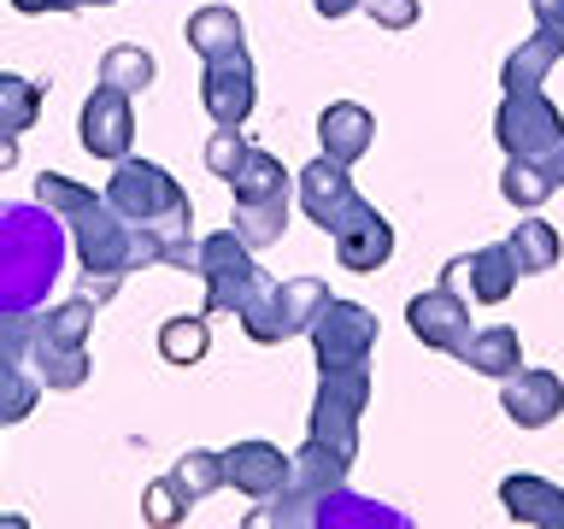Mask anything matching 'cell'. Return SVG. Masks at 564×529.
<instances>
[{"instance_id":"60d3db41","label":"cell","mask_w":564,"mask_h":529,"mask_svg":"<svg viewBox=\"0 0 564 529\" xmlns=\"http://www.w3.org/2000/svg\"><path fill=\"white\" fill-rule=\"evenodd\" d=\"M546 171H553V183L564 188V141H558V148H553V153H546Z\"/></svg>"},{"instance_id":"8d00e7d4","label":"cell","mask_w":564,"mask_h":529,"mask_svg":"<svg viewBox=\"0 0 564 529\" xmlns=\"http://www.w3.org/2000/svg\"><path fill=\"white\" fill-rule=\"evenodd\" d=\"M118 282H123V277H100V271H83V289H77V294H83V300H95V306H106V300L118 294Z\"/></svg>"},{"instance_id":"f546056e","label":"cell","mask_w":564,"mask_h":529,"mask_svg":"<svg viewBox=\"0 0 564 529\" xmlns=\"http://www.w3.org/2000/svg\"><path fill=\"white\" fill-rule=\"evenodd\" d=\"M35 112H42V83L18 77V71H0V130L7 136H24Z\"/></svg>"},{"instance_id":"5b68a950","label":"cell","mask_w":564,"mask_h":529,"mask_svg":"<svg viewBox=\"0 0 564 529\" xmlns=\"http://www.w3.org/2000/svg\"><path fill=\"white\" fill-rule=\"evenodd\" d=\"M329 306V282L324 277H289V282H264L253 294V306L241 312V330L247 342L259 347H276L289 335H306L312 317Z\"/></svg>"},{"instance_id":"2e32d148","label":"cell","mask_w":564,"mask_h":529,"mask_svg":"<svg viewBox=\"0 0 564 529\" xmlns=\"http://www.w3.org/2000/svg\"><path fill=\"white\" fill-rule=\"evenodd\" d=\"M458 277H470V294L482 300V306H500V300L518 289V259H511V247L506 241H494V247H476V253L465 259H453L447 271H441V282H458Z\"/></svg>"},{"instance_id":"1f68e13d","label":"cell","mask_w":564,"mask_h":529,"mask_svg":"<svg viewBox=\"0 0 564 529\" xmlns=\"http://www.w3.org/2000/svg\"><path fill=\"white\" fill-rule=\"evenodd\" d=\"M188 506H194V494L176 483V476H159V483H148V494H141V511H148V523H159V529L183 523Z\"/></svg>"},{"instance_id":"d590c367","label":"cell","mask_w":564,"mask_h":529,"mask_svg":"<svg viewBox=\"0 0 564 529\" xmlns=\"http://www.w3.org/2000/svg\"><path fill=\"white\" fill-rule=\"evenodd\" d=\"M529 7H535V24L564 47V0H529Z\"/></svg>"},{"instance_id":"277c9868","label":"cell","mask_w":564,"mask_h":529,"mask_svg":"<svg viewBox=\"0 0 564 529\" xmlns=\"http://www.w3.org/2000/svg\"><path fill=\"white\" fill-rule=\"evenodd\" d=\"M370 406V365H317V400H312V441L359 458V418Z\"/></svg>"},{"instance_id":"e0dca14e","label":"cell","mask_w":564,"mask_h":529,"mask_svg":"<svg viewBox=\"0 0 564 529\" xmlns=\"http://www.w3.org/2000/svg\"><path fill=\"white\" fill-rule=\"evenodd\" d=\"M500 506L511 523H529V529H564V488L546 483V476H506L500 483Z\"/></svg>"},{"instance_id":"44dd1931","label":"cell","mask_w":564,"mask_h":529,"mask_svg":"<svg viewBox=\"0 0 564 529\" xmlns=\"http://www.w3.org/2000/svg\"><path fill=\"white\" fill-rule=\"evenodd\" d=\"M183 35H188V47L200 53V60H218V53L247 47V42H241L247 30H241V18L229 12V0H218V7H200V12H188Z\"/></svg>"},{"instance_id":"9c48e42d","label":"cell","mask_w":564,"mask_h":529,"mask_svg":"<svg viewBox=\"0 0 564 529\" xmlns=\"http://www.w3.org/2000/svg\"><path fill=\"white\" fill-rule=\"evenodd\" d=\"M200 100H206L212 123H229V130H241V123L253 118L259 77H253V60H247V47H236V53H218V60H206Z\"/></svg>"},{"instance_id":"f1b7e54d","label":"cell","mask_w":564,"mask_h":529,"mask_svg":"<svg viewBox=\"0 0 564 529\" xmlns=\"http://www.w3.org/2000/svg\"><path fill=\"white\" fill-rule=\"evenodd\" d=\"M42 377L24 370V359H0V423H24L42 400Z\"/></svg>"},{"instance_id":"ffe728a7","label":"cell","mask_w":564,"mask_h":529,"mask_svg":"<svg viewBox=\"0 0 564 529\" xmlns=\"http://www.w3.org/2000/svg\"><path fill=\"white\" fill-rule=\"evenodd\" d=\"M476 377H511V370L523 365V342H518V330L511 324H488V330H476L465 353H458Z\"/></svg>"},{"instance_id":"83f0119b","label":"cell","mask_w":564,"mask_h":529,"mask_svg":"<svg viewBox=\"0 0 564 529\" xmlns=\"http://www.w3.org/2000/svg\"><path fill=\"white\" fill-rule=\"evenodd\" d=\"M100 83L123 88V95H148V83H153V53H148V47H130V42L106 47V53H100Z\"/></svg>"},{"instance_id":"ab89813d","label":"cell","mask_w":564,"mask_h":529,"mask_svg":"<svg viewBox=\"0 0 564 529\" xmlns=\"http://www.w3.org/2000/svg\"><path fill=\"white\" fill-rule=\"evenodd\" d=\"M18 165V136H7V130H0V176H7Z\"/></svg>"},{"instance_id":"7402d4cb","label":"cell","mask_w":564,"mask_h":529,"mask_svg":"<svg viewBox=\"0 0 564 529\" xmlns=\"http://www.w3.org/2000/svg\"><path fill=\"white\" fill-rule=\"evenodd\" d=\"M506 247H511V259H518V271H523V277L553 271L558 253H564V247H558V229L546 224V218H523V224L506 236Z\"/></svg>"},{"instance_id":"9a60e30c","label":"cell","mask_w":564,"mask_h":529,"mask_svg":"<svg viewBox=\"0 0 564 529\" xmlns=\"http://www.w3.org/2000/svg\"><path fill=\"white\" fill-rule=\"evenodd\" d=\"M388 253H394V224L370 201H359V212L335 229V259H341V271H382Z\"/></svg>"},{"instance_id":"7c38bea8","label":"cell","mask_w":564,"mask_h":529,"mask_svg":"<svg viewBox=\"0 0 564 529\" xmlns=\"http://www.w3.org/2000/svg\"><path fill=\"white\" fill-rule=\"evenodd\" d=\"M83 148L95 153V159H130V141H135V112H130V95L112 83H100L95 95L83 100Z\"/></svg>"},{"instance_id":"484cf974","label":"cell","mask_w":564,"mask_h":529,"mask_svg":"<svg viewBox=\"0 0 564 529\" xmlns=\"http://www.w3.org/2000/svg\"><path fill=\"white\" fill-rule=\"evenodd\" d=\"M500 194L511 206H523V212H535L546 194H558L553 183V171H546V159H523V153H511L506 159V176H500Z\"/></svg>"},{"instance_id":"8992f818","label":"cell","mask_w":564,"mask_h":529,"mask_svg":"<svg viewBox=\"0 0 564 529\" xmlns=\"http://www.w3.org/2000/svg\"><path fill=\"white\" fill-rule=\"evenodd\" d=\"M200 277H206V317L212 312H236L241 317L247 306H253V294L271 282L253 264V247H247L236 229H218V236L200 241Z\"/></svg>"},{"instance_id":"52a82bcc","label":"cell","mask_w":564,"mask_h":529,"mask_svg":"<svg viewBox=\"0 0 564 529\" xmlns=\"http://www.w3.org/2000/svg\"><path fill=\"white\" fill-rule=\"evenodd\" d=\"M494 136H500L506 159L523 153V159H546L564 141V112L541 88H523V95H506L500 112H494Z\"/></svg>"},{"instance_id":"8fae6325","label":"cell","mask_w":564,"mask_h":529,"mask_svg":"<svg viewBox=\"0 0 564 529\" xmlns=\"http://www.w3.org/2000/svg\"><path fill=\"white\" fill-rule=\"evenodd\" d=\"M359 201H365V194L352 188V176H347L341 159L324 153V159H312V165L300 171V206H306V218L324 229V236H335V229L359 212Z\"/></svg>"},{"instance_id":"74e56055","label":"cell","mask_w":564,"mask_h":529,"mask_svg":"<svg viewBox=\"0 0 564 529\" xmlns=\"http://www.w3.org/2000/svg\"><path fill=\"white\" fill-rule=\"evenodd\" d=\"M12 7L35 18V12H77V0H12Z\"/></svg>"},{"instance_id":"f35d334b","label":"cell","mask_w":564,"mask_h":529,"mask_svg":"<svg viewBox=\"0 0 564 529\" xmlns=\"http://www.w3.org/2000/svg\"><path fill=\"white\" fill-rule=\"evenodd\" d=\"M317 7V18H347V12H359L365 0H312Z\"/></svg>"},{"instance_id":"4dcf8cb0","label":"cell","mask_w":564,"mask_h":529,"mask_svg":"<svg viewBox=\"0 0 564 529\" xmlns=\"http://www.w3.org/2000/svg\"><path fill=\"white\" fill-rule=\"evenodd\" d=\"M171 476L194 494V500H206V494H218V488H224V453H212V447H188V453L171 465Z\"/></svg>"},{"instance_id":"30bf717a","label":"cell","mask_w":564,"mask_h":529,"mask_svg":"<svg viewBox=\"0 0 564 529\" xmlns=\"http://www.w3.org/2000/svg\"><path fill=\"white\" fill-rule=\"evenodd\" d=\"M405 324H412V335L423 347H435V353H465V342H470V306L458 300V289L453 282H435V289H423V294H412V306H405Z\"/></svg>"},{"instance_id":"d6986e66","label":"cell","mask_w":564,"mask_h":529,"mask_svg":"<svg viewBox=\"0 0 564 529\" xmlns=\"http://www.w3.org/2000/svg\"><path fill=\"white\" fill-rule=\"evenodd\" d=\"M558 53H564V47L553 42V35H546V30H535L529 42H518V47L506 53V65H500V88H506V95H523V88H541V83H546V71L558 65Z\"/></svg>"},{"instance_id":"6da1fadb","label":"cell","mask_w":564,"mask_h":529,"mask_svg":"<svg viewBox=\"0 0 564 529\" xmlns=\"http://www.w3.org/2000/svg\"><path fill=\"white\" fill-rule=\"evenodd\" d=\"M70 253V224L42 201H0V312H42Z\"/></svg>"},{"instance_id":"ac0fdd59","label":"cell","mask_w":564,"mask_h":529,"mask_svg":"<svg viewBox=\"0 0 564 529\" xmlns=\"http://www.w3.org/2000/svg\"><path fill=\"white\" fill-rule=\"evenodd\" d=\"M317 141H324L329 159L359 165L370 153V141H377V118H370L359 100H335V106H324V118H317Z\"/></svg>"},{"instance_id":"836d02e7","label":"cell","mask_w":564,"mask_h":529,"mask_svg":"<svg viewBox=\"0 0 564 529\" xmlns=\"http://www.w3.org/2000/svg\"><path fill=\"white\" fill-rule=\"evenodd\" d=\"M35 347V312H0V359H30Z\"/></svg>"},{"instance_id":"5bb4252c","label":"cell","mask_w":564,"mask_h":529,"mask_svg":"<svg viewBox=\"0 0 564 529\" xmlns=\"http://www.w3.org/2000/svg\"><path fill=\"white\" fill-rule=\"evenodd\" d=\"M289 471H294V453L271 447V441H236L224 453V483L247 494V500H271V494L289 488Z\"/></svg>"},{"instance_id":"cb8c5ba5","label":"cell","mask_w":564,"mask_h":529,"mask_svg":"<svg viewBox=\"0 0 564 529\" xmlns=\"http://www.w3.org/2000/svg\"><path fill=\"white\" fill-rule=\"evenodd\" d=\"M206 347H212L206 312H183V317H165V324H159V353H165V365H200Z\"/></svg>"},{"instance_id":"d6a6232c","label":"cell","mask_w":564,"mask_h":529,"mask_svg":"<svg viewBox=\"0 0 564 529\" xmlns=\"http://www.w3.org/2000/svg\"><path fill=\"white\" fill-rule=\"evenodd\" d=\"M247 148H253V141H247L241 130H229V123H218V130H212V141H206V171L229 183V171H236L241 159H247Z\"/></svg>"},{"instance_id":"b9f144b4","label":"cell","mask_w":564,"mask_h":529,"mask_svg":"<svg viewBox=\"0 0 564 529\" xmlns=\"http://www.w3.org/2000/svg\"><path fill=\"white\" fill-rule=\"evenodd\" d=\"M77 7H112V0H77Z\"/></svg>"},{"instance_id":"ba28073f","label":"cell","mask_w":564,"mask_h":529,"mask_svg":"<svg viewBox=\"0 0 564 529\" xmlns=\"http://www.w3.org/2000/svg\"><path fill=\"white\" fill-rule=\"evenodd\" d=\"M312 347H317V365H370L377 353V312L359 306V300H335L312 317Z\"/></svg>"},{"instance_id":"4fadbf2b","label":"cell","mask_w":564,"mask_h":529,"mask_svg":"<svg viewBox=\"0 0 564 529\" xmlns=\"http://www.w3.org/2000/svg\"><path fill=\"white\" fill-rule=\"evenodd\" d=\"M500 412L518 430H546L564 412V382L541 365H518L511 377H500Z\"/></svg>"},{"instance_id":"e575fe53","label":"cell","mask_w":564,"mask_h":529,"mask_svg":"<svg viewBox=\"0 0 564 529\" xmlns=\"http://www.w3.org/2000/svg\"><path fill=\"white\" fill-rule=\"evenodd\" d=\"M365 18L377 30H412L417 24V0H365Z\"/></svg>"},{"instance_id":"3957f363","label":"cell","mask_w":564,"mask_h":529,"mask_svg":"<svg viewBox=\"0 0 564 529\" xmlns=\"http://www.w3.org/2000/svg\"><path fill=\"white\" fill-rule=\"evenodd\" d=\"M88 330H95V300H65V306H47L35 317V347H30V365L47 388H70L88 382Z\"/></svg>"},{"instance_id":"7a4b0ae2","label":"cell","mask_w":564,"mask_h":529,"mask_svg":"<svg viewBox=\"0 0 564 529\" xmlns=\"http://www.w3.org/2000/svg\"><path fill=\"white\" fill-rule=\"evenodd\" d=\"M100 194L118 206L123 224L159 229L165 241H183L188 224H194V206H188L183 183H176L165 165H153V159H118Z\"/></svg>"},{"instance_id":"d4e9b609","label":"cell","mask_w":564,"mask_h":529,"mask_svg":"<svg viewBox=\"0 0 564 529\" xmlns=\"http://www.w3.org/2000/svg\"><path fill=\"white\" fill-rule=\"evenodd\" d=\"M282 229H289V194H271V201H236V236L253 247H271L282 241Z\"/></svg>"},{"instance_id":"4316f807","label":"cell","mask_w":564,"mask_h":529,"mask_svg":"<svg viewBox=\"0 0 564 529\" xmlns=\"http://www.w3.org/2000/svg\"><path fill=\"white\" fill-rule=\"evenodd\" d=\"M341 523H359V529H370V523L405 529L400 511H382L377 500H359V494H347V483L335 488V494H324V506H317V529H341Z\"/></svg>"},{"instance_id":"603a6c76","label":"cell","mask_w":564,"mask_h":529,"mask_svg":"<svg viewBox=\"0 0 564 529\" xmlns=\"http://www.w3.org/2000/svg\"><path fill=\"white\" fill-rule=\"evenodd\" d=\"M229 188H236V201H271V194H289V171L276 153L247 148V159L229 171Z\"/></svg>"}]
</instances>
